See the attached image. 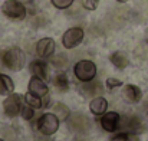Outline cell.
Here are the masks:
<instances>
[{
  "label": "cell",
  "mask_w": 148,
  "mask_h": 141,
  "mask_svg": "<svg viewBox=\"0 0 148 141\" xmlns=\"http://www.w3.org/2000/svg\"><path fill=\"white\" fill-rule=\"evenodd\" d=\"M84 36H85V33H84V30L81 28H71V29H68L63 33L62 45L66 49H73L84 41Z\"/></svg>",
  "instance_id": "6"
},
{
  "label": "cell",
  "mask_w": 148,
  "mask_h": 141,
  "mask_svg": "<svg viewBox=\"0 0 148 141\" xmlns=\"http://www.w3.org/2000/svg\"><path fill=\"white\" fill-rule=\"evenodd\" d=\"M14 89V84L10 76L0 74V95H10Z\"/></svg>",
  "instance_id": "17"
},
{
  "label": "cell",
  "mask_w": 148,
  "mask_h": 141,
  "mask_svg": "<svg viewBox=\"0 0 148 141\" xmlns=\"http://www.w3.org/2000/svg\"><path fill=\"white\" fill-rule=\"evenodd\" d=\"M1 61H3V65L10 69V71H20L23 66H25V62H26V56H25V52L17 46H13L10 49H7L3 56H1Z\"/></svg>",
  "instance_id": "1"
},
{
  "label": "cell",
  "mask_w": 148,
  "mask_h": 141,
  "mask_svg": "<svg viewBox=\"0 0 148 141\" xmlns=\"http://www.w3.org/2000/svg\"><path fill=\"white\" fill-rule=\"evenodd\" d=\"M119 122H121V117L115 111L105 112L101 118V127L108 133H114V131L119 130Z\"/></svg>",
  "instance_id": "8"
},
{
  "label": "cell",
  "mask_w": 148,
  "mask_h": 141,
  "mask_svg": "<svg viewBox=\"0 0 148 141\" xmlns=\"http://www.w3.org/2000/svg\"><path fill=\"white\" fill-rule=\"evenodd\" d=\"M55 52V41L50 38H43L36 43V53L40 58H50Z\"/></svg>",
  "instance_id": "10"
},
{
  "label": "cell",
  "mask_w": 148,
  "mask_h": 141,
  "mask_svg": "<svg viewBox=\"0 0 148 141\" xmlns=\"http://www.w3.org/2000/svg\"><path fill=\"white\" fill-rule=\"evenodd\" d=\"M106 108H108V101L102 96L92 98V101L89 104V109L94 115H103L106 112Z\"/></svg>",
  "instance_id": "14"
},
{
  "label": "cell",
  "mask_w": 148,
  "mask_h": 141,
  "mask_svg": "<svg viewBox=\"0 0 148 141\" xmlns=\"http://www.w3.org/2000/svg\"><path fill=\"white\" fill-rule=\"evenodd\" d=\"M109 61L114 63V66H116L118 69H125L130 63L127 55L124 52H114L111 56H109Z\"/></svg>",
  "instance_id": "16"
},
{
  "label": "cell",
  "mask_w": 148,
  "mask_h": 141,
  "mask_svg": "<svg viewBox=\"0 0 148 141\" xmlns=\"http://www.w3.org/2000/svg\"><path fill=\"white\" fill-rule=\"evenodd\" d=\"M119 128L124 131H130V133H138V131H143V124H141V120L138 117L130 115V117L121 118Z\"/></svg>",
  "instance_id": "9"
},
{
  "label": "cell",
  "mask_w": 148,
  "mask_h": 141,
  "mask_svg": "<svg viewBox=\"0 0 148 141\" xmlns=\"http://www.w3.org/2000/svg\"><path fill=\"white\" fill-rule=\"evenodd\" d=\"M66 121H68V128L76 134H85L91 128V120L79 112L71 114Z\"/></svg>",
  "instance_id": "4"
},
{
  "label": "cell",
  "mask_w": 148,
  "mask_h": 141,
  "mask_svg": "<svg viewBox=\"0 0 148 141\" xmlns=\"http://www.w3.org/2000/svg\"><path fill=\"white\" fill-rule=\"evenodd\" d=\"M50 1L56 9H68L73 3V0H50Z\"/></svg>",
  "instance_id": "24"
},
{
  "label": "cell",
  "mask_w": 148,
  "mask_h": 141,
  "mask_svg": "<svg viewBox=\"0 0 148 141\" xmlns=\"http://www.w3.org/2000/svg\"><path fill=\"white\" fill-rule=\"evenodd\" d=\"M53 112L59 118V121H66L69 118V115H71V109L66 105H63V104H56L55 108H53Z\"/></svg>",
  "instance_id": "20"
},
{
  "label": "cell",
  "mask_w": 148,
  "mask_h": 141,
  "mask_svg": "<svg viewBox=\"0 0 148 141\" xmlns=\"http://www.w3.org/2000/svg\"><path fill=\"white\" fill-rule=\"evenodd\" d=\"M1 12L4 16L13 20H22L26 16V7L19 0H6L1 4Z\"/></svg>",
  "instance_id": "3"
},
{
  "label": "cell",
  "mask_w": 148,
  "mask_h": 141,
  "mask_svg": "<svg viewBox=\"0 0 148 141\" xmlns=\"http://www.w3.org/2000/svg\"><path fill=\"white\" fill-rule=\"evenodd\" d=\"M111 141H140L137 133H130V131H122L118 133L116 135H114Z\"/></svg>",
  "instance_id": "21"
},
{
  "label": "cell",
  "mask_w": 148,
  "mask_h": 141,
  "mask_svg": "<svg viewBox=\"0 0 148 141\" xmlns=\"http://www.w3.org/2000/svg\"><path fill=\"white\" fill-rule=\"evenodd\" d=\"M30 72L33 76L42 79V81H48V76H49V69H48V63L43 62V61H33L29 66Z\"/></svg>",
  "instance_id": "11"
},
{
  "label": "cell",
  "mask_w": 148,
  "mask_h": 141,
  "mask_svg": "<svg viewBox=\"0 0 148 141\" xmlns=\"http://www.w3.org/2000/svg\"><path fill=\"white\" fill-rule=\"evenodd\" d=\"M50 63L56 68H65L68 65V58L63 53H59L56 56H50Z\"/></svg>",
  "instance_id": "22"
},
{
  "label": "cell",
  "mask_w": 148,
  "mask_h": 141,
  "mask_svg": "<svg viewBox=\"0 0 148 141\" xmlns=\"http://www.w3.org/2000/svg\"><path fill=\"white\" fill-rule=\"evenodd\" d=\"M27 1H29V0H27Z\"/></svg>",
  "instance_id": "30"
},
{
  "label": "cell",
  "mask_w": 148,
  "mask_h": 141,
  "mask_svg": "<svg viewBox=\"0 0 148 141\" xmlns=\"http://www.w3.org/2000/svg\"><path fill=\"white\" fill-rule=\"evenodd\" d=\"M35 128H38L42 134H45V135H52V134H55L56 131H58V128H59V118L55 115V114H43L39 120H38V122H36V125H35Z\"/></svg>",
  "instance_id": "5"
},
{
  "label": "cell",
  "mask_w": 148,
  "mask_h": 141,
  "mask_svg": "<svg viewBox=\"0 0 148 141\" xmlns=\"http://www.w3.org/2000/svg\"><path fill=\"white\" fill-rule=\"evenodd\" d=\"M121 85H122V82L118 81V79H114V78H108V79H106V88H108L109 91H112L114 88L121 87Z\"/></svg>",
  "instance_id": "26"
},
{
  "label": "cell",
  "mask_w": 148,
  "mask_h": 141,
  "mask_svg": "<svg viewBox=\"0 0 148 141\" xmlns=\"http://www.w3.org/2000/svg\"><path fill=\"white\" fill-rule=\"evenodd\" d=\"M27 89H29V92L38 95V96H40V98L46 96V95H48V91H49L48 87H46V84H45V81H42V79H39V78H36V76H33V78L29 81Z\"/></svg>",
  "instance_id": "13"
},
{
  "label": "cell",
  "mask_w": 148,
  "mask_h": 141,
  "mask_svg": "<svg viewBox=\"0 0 148 141\" xmlns=\"http://www.w3.org/2000/svg\"><path fill=\"white\" fill-rule=\"evenodd\" d=\"M20 115H22V118L23 120H26V121H30L33 117H35V111H33V107H30L29 104L27 105H22V109H20Z\"/></svg>",
  "instance_id": "23"
},
{
  "label": "cell",
  "mask_w": 148,
  "mask_h": 141,
  "mask_svg": "<svg viewBox=\"0 0 148 141\" xmlns=\"http://www.w3.org/2000/svg\"><path fill=\"white\" fill-rule=\"evenodd\" d=\"M43 101H45V99H42L40 96L32 94V92H27V94L25 95V102L29 104V105L33 107V108H43V107H45V102H43Z\"/></svg>",
  "instance_id": "18"
},
{
  "label": "cell",
  "mask_w": 148,
  "mask_h": 141,
  "mask_svg": "<svg viewBox=\"0 0 148 141\" xmlns=\"http://www.w3.org/2000/svg\"><path fill=\"white\" fill-rule=\"evenodd\" d=\"M73 74L81 82L92 81L97 76V65L92 61H88V59L79 61L73 66Z\"/></svg>",
  "instance_id": "2"
},
{
  "label": "cell",
  "mask_w": 148,
  "mask_h": 141,
  "mask_svg": "<svg viewBox=\"0 0 148 141\" xmlns=\"http://www.w3.org/2000/svg\"><path fill=\"white\" fill-rule=\"evenodd\" d=\"M22 95H17V94H10L3 102V111L7 117L13 118L16 115L20 114V109H22Z\"/></svg>",
  "instance_id": "7"
},
{
  "label": "cell",
  "mask_w": 148,
  "mask_h": 141,
  "mask_svg": "<svg viewBox=\"0 0 148 141\" xmlns=\"http://www.w3.org/2000/svg\"><path fill=\"white\" fill-rule=\"evenodd\" d=\"M124 96H125V99H127L128 102L135 104V102H138V101L143 98V92H141V89H140L137 85L128 84V85H125V88H124Z\"/></svg>",
  "instance_id": "15"
},
{
  "label": "cell",
  "mask_w": 148,
  "mask_h": 141,
  "mask_svg": "<svg viewBox=\"0 0 148 141\" xmlns=\"http://www.w3.org/2000/svg\"><path fill=\"white\" fill-rule=\"evenodd\" d=\"M53 84H55V87H56L59 91H62V92H66V91L69 89V81H68V78H66L65 74L56 75V76L53 78Z\"/></svg>",
  "instance_id": "19"
},
{
  "label": "cell",
  "mask_w": 148,
  "mask_h": 141,
  "mask_svg": "<svg viewBox=\"0 0 148 141\" xmlns=\"http://www.w3.org/2000/svg\"><path fill=\"white\" fill-rule=\"evenodd\" d=\"M0 141H4V140H0Z\"/></svg>",
  "instance_id": "29"
},
{
  "label": "cell",
  "mask_w": 148,
  "mask_h": 141,
  "mask_svg": "<svg viewBox=\"0 0 148 141\" xmlns=\"http://www.w3.org/2000/svg\"><path fill=\"white\" fill-rule=\"evenodd\" d=\"M147 42H148V30H147Z\"/></svg>",
  "instance_id": "28"
},
{
  "label": "cell",
  "mask_w": 148,
  "mask_h": 141,
  "mask_svg": "<svg viewBox=\"0 0 148 141\" xmlns=\"http://www.w3.org/2000/svg\"><path fill=\"white\" fill-rule=\"evenodd\" d=\"M102 91H103V87H102V84H101L99 81H97V79L84 82V85L81 87V92L85 95V96H91V98H95V96L99 95Z\"/></svg>",
  "instance_id": "12"
},
{
  "label": "cell",
  "mask_w": 148,
  "mask_h": 141,
  "mask_svg": "<svg viewBox=\"0 0 148 141\" xmlns=\"http://www.w3.org/2000/svg\"><path fill=\"white\" fill-rule=\"evenodd\" d=\"M116 1H118V3H127L128 0H116Z\"/></svg>",
  "instance_id": "27"
},
{
  "label": "cell",
  "mask_w": 148,
  "mask_h": 141,
  "mask_svg": "<svg viewBox=\"0 0 148 141\" xmlns=\"http://www.w3.org/2000/svg\"><path fill=\"white\" fill-rule=\"evenodd\" d=\"M99 0H82V4L86 10H95L98 7Z\"/></svg>",
  "instance_id": "25"
}]
</instances>
